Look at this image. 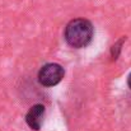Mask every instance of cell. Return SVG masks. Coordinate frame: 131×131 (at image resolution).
<instances>
[{
  "mask_svg": "<svg viewBox=\"0 0 131 131\" xmlns=\"http://www.w3.org/2000/svg\"><path fill=\"white\" fill-rule=\"evenodd\" d=\"M94 37V26L87 18H74L65 26L64 40L71 48H85Z\"/></svg>",
  "mask_w": 131,
  "mask_h": 131,
  "instance_id": "6da1fadb",
  "label": "cell"
},
{
  "mask_svg": "<svg viewBox=\"0 0 131 131\" xmlns=\"http://www.w3.org/2000/svg\"><path fill=\"white\" fill-rule=\"evenodd\" d=\"M65 77V69L57 62H47L41 66L37 74V80L43 87H55L62 82Z\"/></svg>",
  "mask_w": 131,
  "mask_h": 131,
  "instance_id": "7a4b0ae2",
  "label": "cell"
},
{
  "mask_svg": "<svg viewBox=\"0 0 131 131\" xmlns=\"http://www.w3.org/2000/svg\"><path fill=\"white\" fill-rule=\"evenodd\" d=\"M45 113H46V107L42 103L33 104L28 110V112L26 113V117H24L27 126L32 131H40L42 127V124H43Z\"/></svg>",
  "mask_w": 131,
  "mask_h": 131,
  "instance_id": "3957f363",
  "label": "cell"
},
{
  "mask_svg": "<svg viewBox=\"0 0 131 131\" xmlns=\"http://www.w3.org/2000/svg\"><path fill=\"white\" fill-rule=\"evenodd\" d=\"M127 40V36H122L120 40H117L115 43L111 46L110 48V55H111V61H117V59L120 57L121 55V51H122V46L126 42Z\"/></svg>",
  "mask_w": 131,
  "mask_h": 131,
  "instance_id": "277c9868",
  "label": "cell"
},
{
  "mask_svg": "<svg viewBox=\"0 0 131 131\" xmlns=\"http://www.w3.org/2000/svg\"><path fill=\"white\" fill-rule=\"evenodd\" d=\"M127 85H129V88L131 89V73L129 74V77H127Z\"/></svg>",
  "mask_w": 131,
  "mask_h": 131,
  "instance_id": "5b68a950",
  "label": "cell"
}]
</instances>
